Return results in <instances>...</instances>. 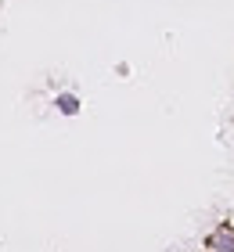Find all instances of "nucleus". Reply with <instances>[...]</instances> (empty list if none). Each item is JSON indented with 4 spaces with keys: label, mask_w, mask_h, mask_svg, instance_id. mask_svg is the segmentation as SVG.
<instances>
[{
    "label": "nucleus",
    "mask_w": 234,
    "mask_h": 252,
    "mask_svg": "<svg viewBox=\"0 0 234 252\" xmlns=\"http://www.w3.org/2000/svg\"><path fill=\"white\" fill-rule=\"evenodd\" d=\"M205 252H234V223H220L205 238Z\"/></svg>",
    "instance_id": "obj_1"
},
{
    "label": "nucleus",
    "mask_w": 234,
    "mask_h": 252,
    "mask_svg": "<svg viewBox=\"0 0 234 252\" xmlns=\"http://www.w3.org/2000/svg\"><path fill=\"white\" fill-rule=\"evenodd\" d=\"M54 108L62 112V116H79V94H72V90H62V94L54 97Z\"/></svg>",
    "instance_id": "obj_2"
},
{
    "label": "nucleus",
    "mask_w": 234,
    "mask_h": 252,
    "mask_svg": "<svg viewBox=\"0 0 234 252\" xmlns=\"http://www.w3.org/2000/svg\"><path fill=\"white\" fill-rule=\"evenodd\" d=\"M0 7H4V0H0Z\"/></svg>",
    "instance_id": "obj_3"
}]
</instances>
